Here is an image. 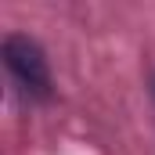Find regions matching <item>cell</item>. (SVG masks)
Listing matches in <instances>:
<instances>
[{"instance_id": "6da1fadb", "label": "cell", "mask_w": 155, "mask_h": 155, "mask_svg": "<svg viewBox=\"0 0 155 155\" xmlns=\"http://www.w3.org/2000/svg\"><path fill=\"white\" fill-rule=\"evenodd\" d=\"M4 69L29 101L51 97V69H47V58L36 40L22 36V33L4 36Z\"/></svg>"}]
</instances>
